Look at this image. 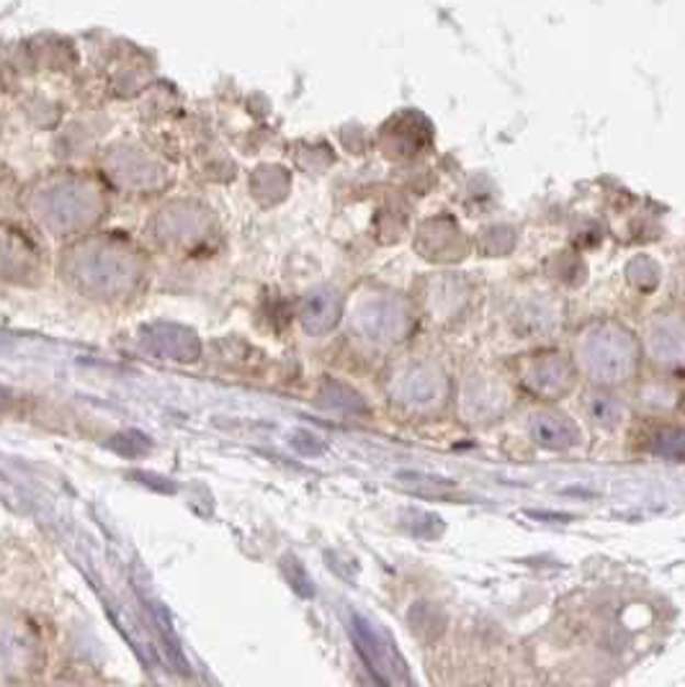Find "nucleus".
<instances>
[{
  "instance_id": "f257e3e1",
  "label": "nucleus",
  "mask_w": 685,
  "mask_h": 687,
  "mask_svg": "<svg viewBox=\"0 0 685 687\" xmlns=\"http://www.w3.org/2000/svg\"><path fill=\"white\" fill-rule=\"evenodd\" d=\"M580 361L595 381L619 384L635 371V342H631L629 333L614 325L595 327L593 333L585 335V340H580Z\"/></svg>"
},
{
  "instance_id": "f03ea898",
  "label": "nucleus",
  "mask_w": 685,
  "mask_h": 687,
  "mask_svg": "<svg viewBox=\"0 0 685 687\" xmlns=\"http://www.w3.org/2000/svg\"><path fill=\"white\" fill-rule=\"evenodd\" d=\"M353 639L371 672L382 683H409L405 662H402L397 649L392 646V641L359 616H353Z\"/></svg>"
},
{
  "instance_id": "7ed1b4c3",
  "label": "nucleus",
  "mask_w": 685,
  "mask_h": 687,
  "mask_svg": "<svg viewBox=\"0 0 685 687\" xmlns=\"http://www.w3.org/2000/svg\"><path fill=\"white\" fill-rule=\"evenodd\" d=\"M647 346L658 363L683 365L685 363V323L673 317L654 319L647 335Z\"/></svg>"
},
{
  "instance_id": "20e7f679",
  "label": "nucleus",
  "mask_w": 685,
  "mask_h": 687,
  "mask_svg": "<svg viewBox=\"0 0 685 687\" xmlns=\"http://www.w3.org/2000/svg\"><path fill=\"white\" fill-rule=\"evenodd\" d=\"M531 436L539 446L543 448H554V451H562V448H570L577 443V430L568 417L560 413H536L531 417Z\"/></svg>"
},
{
  "instance_id": "39448f33",
  "label": "nucleus",
  "mask_w": 685,
  "mask_h": 687,
  "mask_svg": "<svg viewBox=\"0 0 685 687\" xmlns=\"http://www.w3.org/2000/svg\"><path fill=\"white\" fill-rule=\"evenodd\" d=\"M528 386L539 394H560L568 392L572 384V369L568 361L562 358H543V361L536 365V369L528 373Z\"/></svg>"
},
{
  "instance_id": "423d86ee",
  "label": "nucleus",
  "mask_w": 685,
  "mask_h": 687,
  "mask_svg": "<svg viewBox=\"0 0 685 687\" xmlns=\"http://www.w3.org/2000/svg\"><path fill=\"white\" fill-rule=\"evenodd\" d=\"M335 315H338V309H335V302H333L330 294H317V296L312 294L310 307H307V312H304V319H307L312 327L323 330V327L333 325L335 319H338Z\"/></svg>"
},
{
  "instance_id": "0eeeda50",
  "label": "nucleus",
  "mask_w": 685,
  "mask_h": 687,
  "mask_svg": "<svg viewBox=\"0 0 685 687\" xmlns=\"http://www.w3.org/2000/svg\"><path fill=\"white\" fill-rule=\"evenodd\" d=\"M652 448L662 455H673V459H685V430L667 428L654 436Z\"/></svg>"
},
{
  "instance_id": "6e6552de",
  "label": "nucleus",
  "mask_w": 685,
  "mask_h": 687,
  "mask_svg": "<svg viewBox=\"0 0 685 687\" xmlns=\"http://www.w3.org/2000/svg\"><path fill=\"white\" fill-rule=\"evenodd\" d=\"M591 415L600 425H616L621 420L624 407L614 397H591Z\"/></svg>"
}]
</instances>
